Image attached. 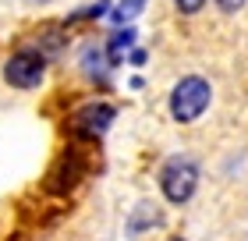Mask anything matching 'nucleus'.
Segmentation results:
<instances>
[{
    "label": "nucleus",
    "instance_id": "obj_1",
    "mask_svg": "<svg viewBox=\"0 0 248 241\" xmlns=\"http://www.w3.org/2000/svg\"><path fill=\"white\" fill-rule=\"evenodd\" d=\"M209 103H213V85H209V78H202V75H185V78H177L174 89H170V96H167V110H170V117L177 124H195L202 113L209 110Z\"/></svg>",
    "mask_w": 248,
    "mask_h": 241
},
{
    "label": "nucleus",
    "instance_id": "obj_2",
    "mask_svg": "<svg viewBox=\"0 0 248 241\" xmlns=\"http://www.w3.org/2000/svg\"><path fill=\"white\" fill-rule=\"evenodd\" d=\"M199 177H202L199 174V163H195V156H188V153L167 156L163 167H160V174H156L160 192H163V199L170 202V206L191 202V195L199 192Z\"/></svg>",
    "mask_w": 248,
    "mask_h": 241
},
{
    "label": "nucleus",
    "instance_id": "obj_3",
    "mask_svg": "<svg viewBox=\"0 0 248 241\" xmlns=\"http://www.w3.org/2000/svg\"><path fill=\"white\" fill-rule=\"evenodd\" d=\"M46 64H50V57L39 47H21L4 61V82L11 89H18V93H32L46 78Z\"/></svg>",
    "mask_w": 248,
    "mask_h": 241
},
{
    "label": "nucleus",
    "instance_id": "obj_4",
    "mask_svg": "<svg viewBox=\"0 0 248 241\" xmlns=\"http://www.w3.org/2000/svg\"><path fill=\"white\" fill-rule=\"evenodd\" d=\"M114 121H117V107H114V103L89 99V103H82V107L67 117V128H71L78 139L96 142V139H103V135L110 131V124H114Z\"/></svg>",
    "mask_w": 248,
    "mask_h": 241
},
{
    "label": "nucleus",
    "instance_id": "obj_5",
    "mask_svg": "<svg viewBox=\"0 0 248 241\" xmlns=\"http://www.w3.org/2000/svg\"><path fill=\"white\" fill-rule=\"evenodd\" d=\"M78 71H82L89 82L107 85V78H110V71H114V64H110L103 43H85V47L78 50Z\"/></svg>",
    "mask_w": 248,
    "mask_h": 241
},
{
    "label": "nucleus",
    "instance_id": "obj_6",
    "mask_svg": "<svg viewBox=\"0 0 248 241\" xmlns=\"http://www.w3.org/2000/svg\"><path fill=\"white\" fill-rule=\"evenodd\" d=\"M135 39H139L135 25H117V32H110V39L103 43V47H107V57H110V64H114V67L124 61V53L135 47Z\"/></svg>",
    "mask_w": 248,
    "mask_h": 241
},
{
    "label": "nucleus",
    "instance_id": "obj_7",
    "mask_svg": "<svg viewBox=\"0 0 248 241\" xmlns=\"http://www.w3.org/2000/svg\"><path fill=\"white\" fill-rule=\"evenodd\" d=\"M156 224H160V206L156 202H139L131 209V216H128V234L139 238L145 227H156Z\"/></svg>",
    "mask_w": 248,
    "mask_h": 241
},
{
    "label": "nucleus",
    "instance_id": "obj_8",
    "mask_svg": "<svg viewBox=\"0 0 248 241\" xmlns=\"http://www.w3.org/2000/svg\"><path fill=\"white\" fill-rule=\"evenodd\" d=\"M145 4H149V0H117V7H110V21H114V25H131L145 11Z\"/></svg>",
    "mask_w": 248,
    "mask_h": 241
},
{
    "label": "nucleus",
    "instance_id": "obj_9",
    "mask_svg": "<svg viewBox=\"0 0 248 241\" xmlns=\"http://www.w3.org/2000/svg\"><path fill=\"white\" fill-rule=\"evenodd\" d=\"M110 7H114L110 0H96V4H85L82 11H71V15L64 18V29H67V25H78V21H96V18H107V15H110Z\"/></svg>",
    "mask_w": 248,
    "mask_h": 241
},
{
    "label": "nucleus",
    "instance_id": "obj_10",
    "mask_svg": "<svg viewBox=\"0 0 248 241\" xmlns=\"http://www.w3.org/2000/svg\"><path fill=\"white\" fill-rule=\"evenodd\" d=\"M174 7L181 11V15H188V18H191V15H199V11L206 7V0H174Z\"/></svg>",
    "mask_w": 248,
    "mask_h": 241
},
{
    "label": "nucleus",
    "instance_id": "obj_11",
    "mask_svg": "<svg viewBox=\"0 0 248 241\" xmlns=\"http://www.w3.org/2000/svg\"><path fill=\"white\" fill-rule=\"evenodd\" d=\"M213 4H217V7L223 11V15H238V11L248 4V0H213Z\"/></svg>",
    "mask_w": 248,
    "mask_h": 241
},
{
    "label": "nucleus",
    "instance_id": "obj_12",
    "mask_svg": "<svg viewBox=\"0 0 248 241\" xmlns=\"http://www.w3.org/2000/svg\"><path fill=\"white\" fill-rule=\"evenodd\" d=\"M128 61H131L135 67H142V64H145V50H128Z\"/></svg>",
    "mask_w": 248,
    "mask_h": 241
},
{
    "label": "nucleus",
    "instance_id": "obj_13",
    "mask_svg": "<svg viewBox=\"0 0 248 241\" xmlns=\"http://www.w3.org/2000/svg\"><path fill=\"white\" fill-rule=\"evenodd\" d=\"M170 241H185V238H170Z\"/></svg>",
    "mask_w": 248,
    "mask_h": 241
}]
</instances>
